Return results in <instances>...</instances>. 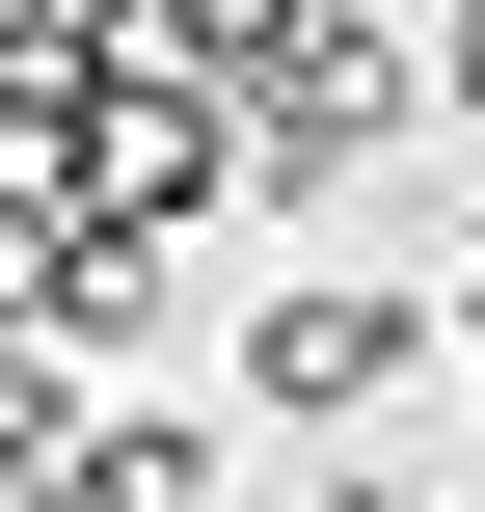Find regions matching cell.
I'll return each instance as SVG.
<instances>
[{"mask_svg": "<svg viewBox=\"0 0 485 512\" xmlns=\"http://www.w3.org/2000/svg\"><path fill=\"white\" fill-rule=\"evenodd\" d=\"M432 512H485V486H432Z\"/></svg>", "mask_w": 485, "mask_h": 512, "instance_id": "9c48e42d", "label": "cell"}, {"mask_svg": "<svg viewBox=\"0 0 485 512\" xmlns=\"http://www.w3.org/2000/svg\"><path fill=\"white\" fill-rule=\"evenodd\" d=\"M459 405H485V270H459Z\"/></svg>", "mask_w": 485, "mask_h": 512, "instance_id": "ba28073f", "label": "cell"}, {"mask_svg": "<svg viewBox=\"0 0 485 512\" xmlns=\"http://www.w3.org/2000/svg\"><path fill=\"white\" fill-rule=\"evenodd\" d=\"M432 108H459V135H485V0H432Z\"/></svg>", "mask_w": 485, "mask_h": 512, "instance_id": "52a82bcc", "label": "cell"}, {"mask_svg": "<svg viewBox=\"0 0 485 512\" xmlns=\"http://www.w3.org/2000/svg\"><path fill=\"white\" fill-rule=\"evenodd\" d=\"M405 378H459V297H405V270H324V243L243 297V405H270V432H378Z\"/></svg>", "mask_w": 485, "mask_h": 512, "instance_id": "7a4b0ae2", "label": "cell"}, {"mask_svg": "<svg viewBox=\"0 0 485 512\" xmlns=\"http://www.w3.org/2000/svg\"><path fill=\"white\" fill-rule=\"evenodd\" d=\"M27 351H162V243H27Z\"/></svg>", "mask_w": 485, "mask_h": 512, "instance_id": "5b68a950", "label": "cell"}, {"mask_svg": "<svg viewBox=\"0 0 485 512\" xmlns=\"http://www.w3.org/2000/svg\"><path fill=\"white\" fill-rule=\"evenodd\" d=\"M54 512H216V432H189V405H108V432L54 459Z\"/></svg>", "mask_w": 485, "mask_h": 512, "instance_id": "8992f818", "label": "cell"}, {"mask_svg": "<svg viewBox=\"0 0 485 512\" xmlns=\"http://www.w3.org/2000/svg\"><path fill=\"white\" fill-rule=\"evenodd\" d=\"M108 108H135L108 0H0V243H81V162H108Z\"/></svg>", "mask_w": 485, "mask_h": 512, "instance_id": "3957f363", "label": "cell"}, {"mask_svg": "<svg viewBox=\"0 0 485 512\" xmlns=\"http://www.w3.org/2000/svg\"><path fill=\"white\" fill-rule=\"evenodd\" d=\"M216 216H243V108L216 81H135L108 162H81V243H216Z\"/></svg>", "mask_w": 485, "mask_h": 512, "instance_id": "277c9868", "label": "cell"}, {"mask_svg": "<svg viewBox=\"0 0 485 512\" xmlns=\"http://www.w3.org/2000/svg\"><path fill=\"white\" fill-rule=\"evenodd\" d=\"M405 135H432V27L324 0V27H270V81H243V216H324V189H378Z\"/></svg>", "mask_w": 485, "mask_h": 512, "instance_id": "6da1fadb", "label": "cell"}]
</instances>
